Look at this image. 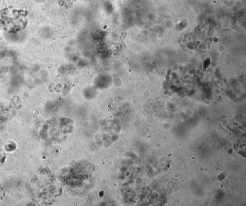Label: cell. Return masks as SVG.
Masks as SVG:
<instances>
[{
  "mask_svg": "<svg viewBox=\"0 0 246 206\" xmlns=\"http://www.w3.org/2000/svg\"><path fill=\"white\" fill-rule=\"evenodd\" d=\"M4 189L3 188L2 185L0 183V201H1L3 199V198H4Z\"/></svg>",
  "mask_w": 246,
  "mask_h": 206,
  "instance_id": "cell-1",
  "label": "cell"
}]
</instances>
